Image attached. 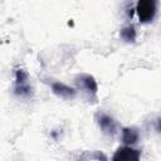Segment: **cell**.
Segmentation results:
<instances>
[{"label": "cell", "instance_id": "8992f818", "mask_svg": "<svg viewBox=\"0 0 161 161\" xmlns=\"http://www.w3.org/2000/svg\"><path fill=\"white\" fill-rule=\"evenodd\" d=\"M52 91L54 92V94H57L58 97L64 98V99H70L75 96V91L73 88H70L67 84L60 83V82H53L52 83Z\"/></svg>", "mask_w": 161, "mask_h": 161}, {"label": "cell", "instance_id": "277c9868", "mask_svg": "<svg viewBox=\"0 0 161 161\" xmlns=\"http://www.w3.org/2000/svg\"><path fill=\"white\" fill-rule=\"evenodd\" d=\"M141 152L138 150H135L130 145H126L123 147H119L112 158L114 161H138Z\"/></svg>", "mask_w": 161, "mask_h": 161}, {"label": "cell", "instance_id": "ba28073f", "mask_svg": "<svg viewBox=\"0 0 161 161\" xmlns=\"http://www.w3.org/2000/svg\"><path fill=\"white\" fill-rule=\"evenodd\" d=\"M119 35L125 42H128V43L135 42V39H136V29H135L133 25H127L123 29H121Z\"/></svg>", "mask_w": 161, "mask_h": 161}, {"label": "cell", "instance_id": "52a82bcc", "mask_svg": "<svg viewBox=\"0 0 161 161\" xmlns=\"http://www.w3.org/2000/svg\"><path fill=\"white\" fill-rule=\"evenodd\" d=\"M140 138V133L137 131V128H133V127H125L122 130V141L123 143L126 145H135L137 143Z\"/></svg>", "mask_w": 161, "mask_h": 161}, {"label": "cell", "instance_id": "5b68a950", "mask_svg": "<svg viewBox=\"0 0 161 161\" xmlns=\"http://www.w3.org/2000/svg\"><path fill=\"white\" fill-rule=\"evenodd\" d=\"M96 121H97L99 128L106 135H114L116 133V127L117 126H116L114 119L111 116H108V114H106L103 112H98L96 114Z\"/></svg>", "mask_w": 161, "mask_h": 161}, {"label": "cell", "instance_id": "3957f363", "mask_svg": "<svg viewBox=\"0 0 161 161\" xmlns=\"http://www.w3.org/2000/svg\"><path fill=\"white\" fill-rule=\"evenodd\" d=\"M75 83L78 86V88L83 89L88 96H92L93 98L97 94V82L94 80V78L89 74H80L75 78Z\"/></svg>", "mask_w": 161, "mask_h": 161}, {"label": "cell", "instance_id": "7a4b0ae2", "mask_svg": "<svg viewBox=\"0 0 161 161\" xmlns=\"http://www.w3.org/2000/svg\"><path fill=\"white\" fill-rule=\"evenodd\" d=\"M157 3L158 0H138L136 11L141 23H151L157 13Z\"/></svg>", "mask_w": 161, "mask_h": 161}, {"label": "cell", "instance_id": "6da1fadb", "mask_svg": "<svg viewBox=\"0 0 161 161\" xmlns=\"http://www.w3.org/2000/svg\"><path fill=\"white\" fill-rule=\"evenodd\" d=\"M14 92L16 96L21 98H31L33 97V87L29 79V74L24 69H16L15 70V86Z\"/></svg>", "mask_w": 161, "mask_h": 161}]
</instances>
